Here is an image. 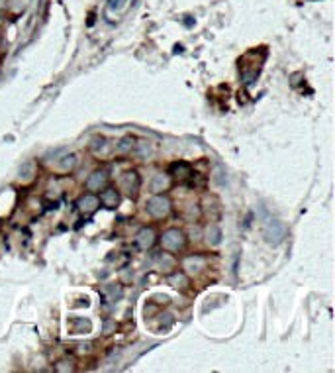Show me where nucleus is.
Masks as SVG:
<instances>
[{
    "label": "nucleus",
    "mask_w": 335,
    "mask_h": 373,
    "mask_svg": "<svg viewBox=\"0 0 335 373\" xmlns=\"http://www.w3.org/2000/svg\"><path fill=\"white\" fill-rule=\"evenodd\" d=\"M169 210H171V203H169L167 196H153V198H149L147 212L153 216V218H163V216H167Z\"/></svg>",
    "instance_id": "f257e3e1"
},
{
    "label": "nucleus",
    "mask_w": 335,
    "mask_h": 373,
    "mask_svg": "<svg viewBox=\"0 0 335 373\" xmlns=\"http://www.w3.org/2000/svg\"><path fill=\"white\" fill-rule=\"evenodd\" d=\"M285 224L280 222V220H271L267 226H265V238H267V242L269 244H280L282 242V238H285Z\"/></svg>",
    "instance_id": "f03ea898"
},
{
    "label": "nucleus",
    "mask_w": 335,
    "mask_h": 373,
    "mask_svg": "<svg viewBox=\"0 0 335 373\" xmlns=\"http://www.w3.org/2000/svg\"><path fill=\"white\" fill-rule=\"evenodd\" d=\"M185 234L181 230H167L163 234L161 238V244L165 250H171V252H176V250H181L183 245H185Z\"/></svg>",
    "instance_id": "7ed1b4c3"
},
{
    "label": "nucleus",
    "mask_w": 335,
    "mask_h": 373,
    "mask_svg": "<svg viewBox=\"0 0 335 373\" xmlns=\"http://www.w3.org/2000/svg\"><path fill=\"white\" fill-rule=\"evenodd\" d=\"M98 205H100L98 196H94V194H85V196H81L79 203H76L79 210L85 212V214H92V212L98 208Z\"/></svg>",
    "instance_id": "20e7f679"
},
{
    "label": "nucleus",
    "mask_w": 335,
    "mask_h": 373,
    "mask_svg": "<svg viewBox=\"0 0 335 373\" xmlns=\"http://www.w3.org/2000/svg\"><path fill=\"white\" fill-rule=\"evenodd\" d=\"M153 244H155V232L151 230V228H143V230H139V234L136 236L137 247L147 250V247H151Z\"/></svg>",
    "instance_id": "39448f33"
},
{
    "label": "nucleus",
    "mask_w": 335,
    "mask_h": 373,
    "mask_svg": "<svg viewBox=\"0 0 335 373\" xmlns=\"http://www.w3.org/2000/svg\"><path fill=\"white\" fill-rule=\"evenodd\" d=\"M98 201L106 206V208H116L118 203H120V194H118L116 189H106V191H102V193H100Z\"/></svg>",
    "instance_id": "423d86ee"
},
{
    "label": "nucleus",
    "mask_w": 335,
    "mask_h": 373,
    "mask_svg": "<svg viewBox=\"0 0 335 373\" xmlns=\"http://www.w3.org/2000/svg\"><path fill=\"white\" fill-rule=\"evenodd\" d=\"M122 183H124L125 191L127 193H136L137 189H139V185H141V181H139V177H137L136 171H130V173H125L124 179H122Z\"/></svg>",
    "instance_id": "0eeeda50"
},
{
    "label": "nucleus",
    "mask_w": 335,
    "mask_h": 373,
    "mask_svg": "<svg viewBox=\"0 0 335 373\" xmlns=\"http://www.w3.org/2000/svg\"><path fill=\"white\" fill-rule=\"evenodd\" d=\"M104 183H106V173H104V171H96V173H92V175L88 177L87 187L90 191H96V189H100Z\"/></svg>",
    "instance_id": "6e6552de"
},
{
    "label": "nucleus",
    "mask_w": 335,
    "mask_h": 373,
    "mask_svg": "<svg viewBox=\"0 0 335 373\" xmlns=\"http://www.w3.org/2000/svg\"><path fill=\"white\" fill-rule=\"evenodd\" d=\"M125 8H127V0H108V4H106V10L108 12L122 14Z\"/></svg>",
    "instance_id": "1a4fd4ad"
},
{
    "label": "nucleus",
    "mask_w": 335,
    "mask_h": 373,
    "mask_svg": "<svg viewBox=\"0 0 335 373\" xmlns=\"http://www.w3.org/2000/svg\"><path fill=\"white\" fill-rule=\"evenodd\" d=\"M134 142H136V140H134V138H130V136H127V138H124V140L120 142V145H118V152H120V154L130 152V150L134 147Z\"/></svg>",
    "instance_id": "9d476101"
},
{
    "label": "nucleus",
    "mask_w": 335,
    "mask_h": 373,
    "mask_svg": "<svg viewBox=\"0 0 335 373\" xmlns=\"http://www.w3.org/2000/svg\"><path fill=\"white\" fill-rule=\"evenodd\" d=\"M167 185H169L167 177H163V175H157V177H155V183H153V191H157V193H159V191H161V189H165Z\"/></svg>",
    "instance_id": "9b49d317"
},
{
    "label": "nucleus",
    "mask_w": 335,
    "mask_h": 373,
    "mask_svg": "<svg viewBox=\"0 0 335 373\" xmlns=\"http://www.w3.org/2000/svg\"><path fill=\"white\" fill-rule=\"evenodd\" d=\"M74 163H76V155H69V157H63L61 167L63 169H71V167H74Z\"/></svg>",
    "instance_id": "f8f14e48"
},
{
    "label": "nucleus",
    "mask_w": 335,
    "mask_h": 373,
    "mask_svg": "<svg viewBox=\"0 0 335 373\" xmlns=\"http://www.w3.org/2000/svg\"><path fill=\"white\" fill-rule=\"evenodd\" d=\"M208 232H212V238L208 236V240H210L212 244H218V242H220V230H218V228H210Z\"/></svg>",
    "instance_id": "ddd939ff"
}]
</instances>
